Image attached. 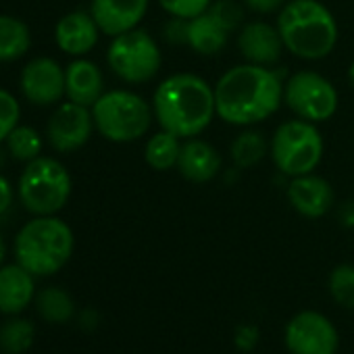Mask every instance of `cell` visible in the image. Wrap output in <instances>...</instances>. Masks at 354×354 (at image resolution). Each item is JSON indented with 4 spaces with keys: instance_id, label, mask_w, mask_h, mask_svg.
Wrapping results in <instances>:
<instances>
[{
    "instance_id": "obj_1",
    "label": "cell",
    "mask_w": 354,
    "mask_h": 354,
    "mask_svg": "<svg viewBox=\"0 0 354 354\" xmlns=\"http://www.w3.org/2000/svg\"><path fill=\"white\" fill-rule=\"evenodd\" d=\"M283 102V82L261 65H238L215 86L217 117L230 125H252L269 119Z\"/></svg>"
},
{
    "instance_id": "obj_2",
    "label": "cell",
    "mask_w": 354,
    "mask_h": 354,
    "mask_svg": "<svg viewBox=\"0 0 354 354\" xmlns=\"http://www.w3.org/2000/svg\"><path fill=\"white\" fill-rule=\"evenodd\" d=\"M152 113L160 129L182 140L196 138L217 115L215 88L194 73H175L154 90Z\"/></svg>"
},
{
    "instance_id": "obj_3",
    "label": "cell",
    "mask_w": 354,
    "mask_h": 354,
    "mask_svg": "<svg viewBox=\"0 0 354 354\" xmlns=\"http://www.w3.org/2000/svg\"><path fill=\"white\" fill-rule=\"evenodd\" d=\"M286 50L304 61L325 59L337 44V24L319 0H290L277 17Z\"/></svg>"
},
{
    "instance_id": "obj_4",
    "label": "cell",
    "mask_w": 354,
    "mask_h": 354,
    "mask_svg": "<svg viewBox=\"0 0 354 354\" xmlns=\"http://www.w3.org/2000/svg\"><path fill=\"white\" fill-rule=\"evenodd\" d=\"M75 238L71 227L55 217H36L28 221L15 238V259L36 277L55 275L73 254Z\"/></svg>"
},
{
    "instance_id": "obj_5",
    "label": "cell",
    "mask_w": 354,
    "mask_h": 354,
    "mask_svg": "<svg viewBox=\"0 0 354 354\" xmlns=\"http://www.w3.org/2000/svg\"><path fill=\"white\" fill-rule=\"evenodd\" d=\"M94 127L111 142L127 144L140 140L152 125V106L129 90L104 92L92 106Z\"/></svg>"
},
{
    "instance_id": "obj_6",
    "label": "cell",
    "mask_w": 354,
    "mask_h": 354,
    "mask_svg": "<svg viewBox=\"0 0 354 354\" xmlns=\"http://www.w3.org/2000/svg\"><path fill=\"white\" fill-rule=\"evenodd\" d=\"M71 196V175L53 156L30 160L19 177V201L36 217L57 215Z\"/></svg>"
},
{
    "instance_id": "obj_7",
    "label": "cell",
    "mask_w": 354,
    "mask_h": 354,
    "mask_svg": "<svg viewBox=\"0 0 354 354\" xmlns=\"http://www.w3.org/2000/svg\"><path fill=\"white\" fill-rule=\"evenodd\" d=\"M269 152L275 167L283 175H306L313 173L323 158V138L315 123L304 119H290L275 129Z\"/></svg>"
},
{
    "instance_id": "obj_8",
    "label": "cell",
    "mask_w": 354,
    "mask_h": 354,
    "mask_svg": "<svg viewBox=\"0 0 354 354\" xmlns=\"http://www.w3.org/2000/svg\"><path fill=\"white\" fill-rule=\"evenodd\" d=\"M106 61L113 73L127 84L150 82L162 63L158 44L148 36V32L138 28L113 38Z\"/></svg>"
},
{
    "instance_id": "obj_9",
    "label": "cell",
    "mask_w": 354,
    "mask_h": 354,
    "mask_svg": "<svg viewBox=\"0 0 354 354\" xmlns=\"http://www.w3.org/2000/svg\"><path fill=\"white\" fill-rule=\"evenodd\" d=\"M283 102L298 119L321 123L335 115L337 92L327 77L315 71H298L283 86Z\"/></svg>"
},
{
    "instance_id": "obj_10",
    "label": "cell",
    "mask_w": 354,
    "mask_h": 354,
    "mask_svg": "<svg viewBox=\"0 0 354 354\" xmlns=\"http://www.w3.org/2000/svg\"><path fill=\"white\" fill-rule=\"evenodd\" d=\"M290 354H337L339 335L335 325L317 310H300L286 325Z\"/></svg>"
},
{
    "instance_id": "obj_11",
    "label": "cell",
    "mask_w": 354,
    "mask_h": 354,
    "mask_svg": "<svg viewBox=\"0 0 354 354\" xmlns=\"http://www.w3.org/2000/svg\"><path fill=\"white\" fill-rule=\"evenodd\" d=\"M94 129V117L90 106L75 102H63L50 115L46 125V136L57 152H73L82 148Z\"/></svg>"
},
{
    "instance_id": "obj_12",
    "label": "cell",
    "mask_w": 354,
    "mask_h": 354,
    "mask_svg": "<svg viewBox=\"0 0 354 354\" xmlns=\"http://www.w3.org/2000/svg\"><path fill=\"white\" fill-rule=\"evenodd\" d=\"M19 88L36 106L57 104L65 96V69L50 57H38L24 67Z\"/></svg>"
},
{
    "instance_id": "obj_13",
    "label": "cell",
    "mask_w": 354,
    "mask_h": 354,
    "mask_svg": "<svg viewBox=\"0 0 354 354\" xmlns=\"http://www.w3.org/2000/svg\"><path fill=\"white\" fill-rule=\"evenodd\" d=\"M288 201L298 215L306 219H319L331 211L335 194L325 177L306 173L292 177V182L288 184Z\"/></svg>"
},
{
    "instance_id": "obj_14",
    "label": "cell",
    "mask_w": 354,
    "mask_h": 354,
    "mask_svg": "<svg viewBox=\"0 0 354 354\" xmlns=\"http://www.w3.org/2000/svg\"><path fill=\"white\" fill-rule=\"evenodd\" d=\"M283 48L286 46H283V40L279 36L277 26L273 28L265 21H252L240 30L238 50L246 63L271 67L273 63L279 61Z\"/></svg>"
},
{
    "instance_id": "obj_15",
    "label": "cell",
    "mask_w": 354,
    "mask_h": 354,
    "mask_svg": "<svg viewBox=\"0 0 354 354\" xmlns=\"http://www.w3.org/2000/svg\"><path fill=\"white\" fill-rule=\"evenodd\" d=\"M150 0H92V17L106 36H121L140 26Z\"/></svg>"
},
{
    "instance_id": "obj_16",
    "label": "cell",
    "mask_w": 354,
    "mask_h": 354,
    "mask_svg": "<svg viewBox=\"0 0 354 354\" xmlns=\"http://www.w3.org/2000/svg\"><path fill=\"white\" fill-rule=\"evenodd\" d=\"M175 169L192 184H207L215 180L221 169V154L213 144L198 138H188L182 144L180 160Z\"/></svg>"
},
{
    "instance_id": "obj_17",
    "label": "cell",
    "mask_w": 354,
    "mask_h": 354,
    "mask_svg": "<svg viewBox=\"0 0 354 354\" xmlns=\"http://www.w3.org/2000/svg\"><path fill=\"white\" fill-rule=\"evenodd\" d=\"M98 34H100V28L94 21L92 13H84V11L67 13L65 17L59 19L55 28L57 46L71 57L88 55L96 46Z\"/></svg>"
},
{
    "instance_id": "obj_18",
    "label": "cell",
    "mask_w": 354,
    "mask_h": 354,
    "mask_svg": "<svg viewBox=\"0 0 354 354\" xmlns=\"http://www.w3.org/2000/svg\"><path fill=\"white\" fill-rule=\"evenodd\" d=\"M26 267L19 263L0 267V313L19 315L34 300L36 283Z\"/></svg>"
},
{
    "instance_id": "obj_19",
    "label": "cell",
    "mask_w": 354,
    "mask_h": 354,
    "mask_svg": "<svg viewBox=\"0 0 354 354\" xmlns=\"http://www.w3.org/2000/svg\"><path fill=\"white\" fill-rule=\"evenodd\" d=\"M104 94V77L96 63L77 59L65 69V96L82 106H94Z\"/></svg>"
},
{
    "instance_id": "obj_20",
    "label": "cell",
    "mask_w": 354,
    "mask_h": 354,
    "mask_svg": "<svg viewBox=\"0 0 354 354\" xmlns=\"http://www.w3.org/2000/svg\"><path fill=\"white\" fill-rule=\"evenodd\" d=\"M227 40L230 32L209 11L186 21V44L203 57H213L221 53Z\"/></svg>"
},
{
    "instance_id": "obj_21",
    "label": "cell",
    "mask_w": 354,
    "mask_h": 354,
    "mask_svg": "<svg viewBox=\"0 0 354 354\" xmlns=\"http://www.w3.org/2000/svg\"><path fill=\"white\" fill-rule=\"evenodd\" d=\"M32 46V34L26 21L0 15V63L21 59Z\"/></svg>"
},
{
    "instance_id": "obj_22",
    "label": "cell",
    "mask_w": 354,
    "mask_h": 354,
    "mask_svg": "<svg viewBox=\"0 0 354 354\" xmlns=\"http://www.w3.org/2000/svg\"><path fill=\"white\" fill-rule=\"evenodd\" d=\"M180 152H182V138L167 131V129H160L146 142L144 158L150 169L169 171V169L177 167Z\"/></svg>"
},
{
    "instance_id": "obj_23",
    "label": "cell",
    "mask_w": 354,
    "mask_h": 354,
    "mask_svg": "<svg viewBox=\"0 0 354 354\" xmlns=\"http://www.w3.org/2000/svg\"><path fill=\"white\" fill-rule=\"evenodd\" d=\"M36 308L40 317L48 323H67L75 313V304L69 292L57 286L44 288L36 296Z\"/></svg>"
},
{
    "instance_id": "obj_24",
    "label": "cell",
    "mask_w": 354,
    "mask_h": 354,
    "mask_svg": "<svg viewBox=\"0 0 354 354\" xmlns=\"http://www.w3.org/2000/svg\"><path fill=\"white\" fill-rule=\"evenodd\" d=\"M230 152H232V160L240 169H248L265 158V154L269 152V142L261 131H242L232 142Z\"/></svg>"
},
{
    "instance_id": "obj_25",
    "label": "cell",
    "mask_w": 354,
    "mask_h": 354,
    "mask_svg": "<svg viewBox=\"0 0 354 354\" xmlns=\"http://www.w3.org/2000/svg\"><path fill=\"white\" fill-rule=\"evenodd\" d=\"M36 337L34 323L28 319H11L0 327V348L7 354H24L32 348Z\"/></svg>"
},
{
    "instance_id": "obj_26",
    "label": "cell",
    "mask_w": 354,
    "mask_h": 354,
    "mask_svg": "<svg viewBox=\"0 0 354 354\" xmlns=\"http://www.w3.org/2000/svg\"><path fill=\"white\" fill-rule=\"evenodd\" d=\"M7 150L13 158L30 162L38 156H42V136L28 125H17L9 136H7Z\"/></svg>"
},
{
    "instance_id": "obj_27",
    "label": "cell",
    "mask_w": 354,
    "mask_h": 354,
    "mask_svg": "<svg viewBox=\"0 0 354 354\" xmlns=\"http://www.w3.org/2000/svg\"><path fill=\"white\" fill-rule=\"evenodd\" d=\"M327 288L335 304L354 310V265H337L329 273Z\"/></svg>"
},
{
    "instance_id": "obj_28",
    "label": "cell",
    "mask_w": 354,
    "mask_h": 354,
    "mask_svg": "<svg viewBox=\"0 0 354 354\" xmlns=\"http://www.w3.org/2000/svg\"><path fill=\"white\" fill-rule=\"evenodd\" d=\"M213 0H158V5L165 13L177 19H194L203 15Z\"/></svg>"
},
{
    "instance_id": "obj_29",
    "label": "cell",
    "mask_w": 354,
    "mask_h": 354,
    "mask_svg": "<svg viewBox=\"0 0 354 354\" xmlns=\"http://www.w3.org/2000/svg\"><path fill=\"white\" fill-rule=\"evenodd\" d=\"M19 115L21 109L17 98L11 92L0 88V142H5L7 136L19 125Z\"/></svg>"
},
{
    "instance_id": "obj_30",
    "label": "cell",
    "mask_w": 354,
    "mask_h": 354,
    "mask_svg": "<svg viewBox=\"0 0 354 354\" xmlns=\"http://www.w3.org/2000/svg\"><path fill=\"white\" fill-rule=\"evenodd\" d=\"M230 34L242 24L244 19V13L240 9V5H236L234 0H213L211 7L207 9Z\"/></svg>"
},
{
    "instance_id": "obj_31",
    "label": "cell",
    "mask_w": 354,
    "mask_h": 354,
    "mask_svg": "<svg viewBox=\"0 0 354 354\" xmlns=\"http://www.w3.org/2000/svg\"><path fill=\"white\" fill-rule=\"evenodd\" d=\"M242 3L250 11H254L259 15H267V13H273L277 9H283V5L288 3V0H242Z\"/></svg>"
},
{
    "instance_id": "obj_32",
    "label": "cell",
    "mask_w": 354,
    "mask_h": 354,
    "mask_svg": "<svg viewBox=\"0 0 354 354\" xmlns=\"http://www.w3.org/2000/svg\"><path fill=\"white\" fill-rule=\"evenodd\" d=\"M13 205V188L5 175H0V217H3Z\"/></svg>"
},
{
    "instance_id": "obj_33",
    "label": "cell",
    "mask_w": 354,
    "mask_h": 354,
    "mask_svg": "<svg viewBox=\"0 0 354 354\" xmlns=\"http://www.w3.org/2000/svg\"><path fill=\"white\" fill-rule=\"evenodd\" d=\"M257 339H259L257 329H254V327H248V325L240 327V329H238V333H236V344H238V346H242V348H246V350L254 348Z\"/></svg>"
},
{
    "instance_id": "obj_34",
    "label": "cell",
    "mask_w": 354,
    "mask_h": 354,
    "mask_svg": "<svg viewBox=\"0 0 354 354\" xmlns=\"http://www.w3.org/2000/svg\"><path fill=\"white\" fill-rule=\"evenodd\" d=\"M5 254H7V246H5V240L0 236V267L5 265Z\"/></svg>"
}]
</instances>
